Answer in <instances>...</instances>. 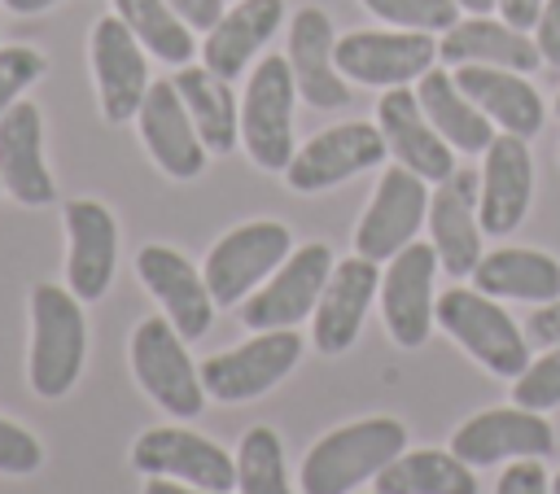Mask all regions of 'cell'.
Instances as JSON below:
<instances>
[{"label":"cell","mask_w":560,"mask_h":494,"mask_svg":"<svg viewBox=\"0 0 560 494\" xmlns=\"http://www.w3.org/2000/svg\"><path fill=\"white\" fill-rule=\"evenodd\" d=\"M407 446V428L394 415H368L324 433L302 459V494H350L363 481H376Z\"/></svg>","instance_id":"6da1fadb"},{"label":"cell","mask_w":560,"mask_h":494,"mask_svg":"<svg viewBox=\"0 0 560 494\" xmlns=\"http://www.w3.org/2000/svg\"><path fill=\"white\" fill-rule=\"evenodd\" d=\"M88 358V315L83 302L61 284L31 289V389L39 398H61L74 389Z\"/></svg>","instance_id":"7a4b0ae2"},{"label":"cell","mask_w":560,"mask_h":494,"mask_svg":"<svg viewBox=\"0 0 560 494\" xmlns=\"http://www.w3.org/2000/svg\"><path fill=\"white\" fill-rule=\"evenodd\" d=\"M433 319L468 350L486 372L494 376H521L529 367V341L512 324V315L499 306V297H486L481 289H446L433 302Z\"/></svg>","instance_id":"3957f363"},{"label":"cell","mask_w":560,"mask_h":494,"mask_svg":"<svg viewBox=\"0 0 560 494\" xmlns=\"http://www.w3.org/2000/svg\"><path fill=\"white\" fill-rule=\"evenodd\" d=\"M293 66L289 57H262L249 70L245 96H241V144L262 170H284L293 162Z\"/></svg>","instance_id":"277c9868"},{"label":"cell","mask_w":560,"mask_h":494,"mask_svg":"<svg viewBox=\"0 0 560 494\" xmlns=\"http://www.w3.org/2000/svg\"><path fill=\"white\" fill-rule=\"evenodd\" d=\"M131 372L140 380V389L171 411L175 420H192L206 407V385L201 372L192 367L184 337L175 332V324L166 315H149L136 324L131 332Z\"/></svg>","instance_id":"5b68a950"},{"label":"cell","mask_w":560,"mask_h":494,"mask_svg":"<svg viewBox=\"0 0 560 494\" xmlns=\"http://www.w3.org/2000/svg\"><path fill=\"white\" fill-rule=\"evenodd\" d=\"M289 254H293V236L276 219H254V223H241L228 236H219L201 267L214 306L245 302Z\"/></svg>","instance_id":"8992f818"},{"label":"cell","mask_w":560,"mask_h":494,"mask_svg":"<svg viewBox=\"0 0 560 494\" xmlns=\"http://www.w3.org/2000/svg\"><path fill=\"white\" fill-rule=\"evenodd\" d=\"M332 249L311 240V245H298L241 306V324L249 332H271V328H298V319L315 315L319 306V293L332 275Z\"/></svg>","instance_id":"52a82bcc"},{"label":"cell","mask_w":560,"mask_h":494,"mask_svg":"<svg viewBox=\"0 0 560 494\" xmlns=\"http://www.w3.org/2000/svg\"><path fill=\"white\" fill-rule=\"evenodd\" d=\"M302 358V337L293 328H271V332H254L249 341L210 354L197 372L210 398L219 402H249L267 389H276Z\"/></svg>","instance_id":"ba28073f"},{"label":"cell","mask_w":560,"mask_h":494,"mask_svg":"<svg viewBox=\"0 0 560 494\" xmlns=\"http://www.w3.org/2000/svg\"><path fill=\"white\" fill-rule=\"evenodd\" d=\"M131 468L144 477H171V481L219 490V494L236 490V455H228L219 442L192 428H179V424L140 433L131 446Z\"/></svg>","instance_id":"9c48e42d"},{"label":"cell","mask_w":560,"mask_h":494,"mask_svg":"<svg viewBox=\"0 0 560 494\" xmlns=\"http://www.w3.org/2000/svg\"><path fill=\"white\" fill-rule=\"evenodd\" d=\"M337 70L368 87H407L438 61V39L429 31H350L332 48Z\"/></svg>","instance_id":"30bf717a"},{"label":"cell","mask_w":560,"mask_h":494,"mask_svg":"<svg viewBox=\"0 0 560 494\" xmlns=\"http://www.w3.org/2000/svg\"><path fill=\"white\" fill-rule=\"evenodd\" d=\"M556 446V433L542 411L529 407H490L464 420L451 437V450L477 472L512 459H547Z\"/></svg>","instance_id":"8fae6325"},{"label":"cell","mask_w":560,"mask_h":494,"mask_svg":"<svg viewBox=\"0 0 560 494\" xmlns=\"http://www.w3.org/2000/svg\"><path fill=\"white\" fill-rule=\"evenodd\" d=\"M385 153H389V144L376 122H341V127H328L315 140H306L293 153V162L284 166V179L293 192H324L332 184L354 179L359 170L381 166Z\"/></svg>","instance_id":"7c38bea8"},{"label":"cell","mask_w":560,"mask_h":494,"mask_svg":"<svg viewBox=\"0 0 560 494\" xmlns=\"http://www.w3.org/2000/svg\"><path fill=\"white\" fill-rule=\"evenodd\" d=\"M424 219H429L424 179L407 166H389L354 227V254H363L372 262H389L402 245H411V236L420 232Z\"/></svg>","instance_id":"4fadbf2b"},{"label":"cell","mask_w":560,"mask_h":494,"mask_svg":"<svg viewBox=\"0 0 560 494\" xmlns=\"http://www.w3.org/2000/svg\"><path fill=\"white\" fill-rule=\"evenodd\" d=\"M88 57H92V79H96L105 122L136 118L140 101L149 92V66H144V44L131 35V26L118 13H109L92 26Z\"/></svg>","instance_id":"5bb4252c"},{"label":"cell","mask_w":560,"mask_h":494,"mask_svg":"<svg viewBox=\"0 0 560 494\" xmlns=\"http://www.w3.org/2000/svg\"><path fill=\"white\" fill-rule=\"evenodd\" d=\"M433 275H438V249L433 245H402L385 275H381V315L389 337L402 350H416L429 341L433 328Z\"/></svg>","instance_id":"9a60e30c"},{"label":"cell","mask_w":560,"mask_h":494,"mask_svg":"<svg viewBox=\"0 0 560 494\" xmlns=\"http://www.w3.org/2000/svg\"><path fill=\"white\" fill-rule=\"evenodd\" d=\"M534 197V157L525 136H494L486 149V166L477 175V219L486 236H508L521 227Z\"/></svg>","instance_id":"2e32d148"},{"label":"cell","mask_w":560,"mask_h":494,"mask_svg":"<svg viewBox=\"0 0 560 494\" xmlns=\"http://www.w3.org/2000/svg\"><path fill=\"white\" fill-rule=\"evenodd\" d=\"M136 118H140V140H144V149L162 175H171V179H197L201 175L206 144L192 127V114H188L175 79L149 83Z\"/></svg>","instance_id":"e0dca14e"},{"label":"cell","mask_w":560,"mask_h":494,"mask_svg":"<svg viewBox=\"0 0 560 494\" xmlns=\"http://www.w3.org/2000/svg\"><path fill=\"white\" fill-rule=\"evenodd\" d=\"M136 275L158 297L162 315L175 324L184 341H197L214 319V297L206 289V275L171 245H144L136 254Z\"/></svg>","instance_id":"ac0fdd59"},{"label":"cell","mask_w":560,"mask_h":494,"mask_svg":"<svg viewBox=\"0 0 560 494\" xmlns=\"http://www.w3.org/2000/svg\"><path fill=\"white\" fill-rule=\"evenodd\" d=\"M381 293V271L372 258L354 254V258H341L319 293V306H315V324H311V341L319 354H346L363 328V315L372 306V297Z\"/></svg>","instance_id":"d6986e66"},{"label":"cell","mask_w":560,"mask_h":494,"mask_svg":"<svg viewBox=\"0 0 560 494\" xmlns=\"http://www.w3.org/2000/svg\"><path fill=\"white\" fill-rule=\"evenodd\" d=\"M429 236L438 249V267L446 275H472L481 262V219H477V175L451 170L429 197Z\"/></svg>","instance_id":"ffe728a7"},{"label":"cell","mask_w":560,"mask_h":494,"mask_svg":"<svg viewBox=\"0 0 560 494\" xmlns=\"http://www.w3.org/2000/svg\"><path fill=\"white\" fill-rule=\"evenodd\" d=\"M66 236H70V254H66V280L70 293L79 302H96L118 267V223L109 214V205L79 197L66 205Z\"/></svg>","instance_id":"44dd1931"},{"label":"cell","mask_w":560,"mask_h":494,"mask_svg":"<svg viewBox=\"0 0 560 494\" xmlns=\"http://www.w3.org/2000/svg\"><path fill=\"white\" fill-rule=\"evenodd\" d=\"M332 48H337L332 17L324 9H298V17L289 22V66H293L298 96L311 109L350 105V87H346V74L337 70Z\"/></svg>","instance_id":"7402d4cb"},{"label":"cell","mask_w":560,"mask_h":494,"mask_svg":"<svg viewBox=\"0 0 560 494\" xmlns=\"http://www.w3.org/2000/svg\"><path fill=\"white\" fill-rule=\"evenodd\" d=\"M376 127L389 144V153L398 157V166L416 170L420 179H433L442 184L451 170H455V157H451V144L438 136V127L424 118L420 109V96L407 92V87H389L376 105Z\"/></svg>","instance_id":"603a6c76"},{"label":"cell","mask_w":560,"mask_h":494,"mask_svg":"<svg viewBox=\"0 0 560 494\" xmlns=\"http://www.w3.org/2000/svg\"><path fill=\"white\" fill-rule=\"evenodd\" d=\"M0 184L22 205H48L57 197L52 170L44 162V118L31 101H18L0 118Z\"/></svg>","instance_id":"cb8c5ba5"},{"label":"cell","mask_w":560,"mask_h":494,"mask_svg":"<svg viewBox=\"0 0 560 494\" xmlns=\"http://www.w3.org/2000/svg\"><path fill=\"white\" fill-rule=\"evenodd\" d=\"M284 17V0H236L210 31L201 44V66H210L219 79H241L249 70V61L258 57V48L276 35Z\"/></svg>","instance_id":"d4e9b609"},{"label":"cell","mask_w":560,"mask_h":494,"mask_svg":"<svg viewBox=\"0 0 560 494\" xmlns=\"http://www.w3.org/2000/svg\"><path fill=\"white\" fill-rule=\"evenodd\" d=\"M438 57L451 61V66H503V70H516V74H529V70L542 66V52L525 31H516L508 22H494L486 13H468L464 22L442 31Z\"/></svg>","instance_id":"484cf974"},{"label":"cell","mask_w":560,"mask_h":494,"mask_svg":"<svg viewBox=\"0 0 560 494\" xmlns=\"http://www.w3.org/2000/svg\"><path fill=\"white\" fill-rule=\"evenodd\" d=\"M455 83L494 127L525 136V140L542 131V96L534 92L525 74L503 70V66H455Z\"/></svg>","instance_id":"4316f807"},{"label":"cell","mask_w":560,"mask_h":494,"mask_svg":"<svg viewBox=\"0 0 560 494\" xmlns=\"http://www.w3.org/2000/svg\"><path fill=\"white\" fill-rule=\"evenodd\" d=\"M472 289L508 302H551L560 297V262L542 249H490L472 267Z\"/></svg>","instance_id":"83f0119b"},{"label":"cell","mask_w":560,"mask_h":494,"mask_svg":"<svg viewBox=\"0 0 560 494\" xmlns=\"http://www.w3.org/2000/svg\"><path fill=\"white\" fill-rule=\"evenodd\" d=\"M416 96H420L424 118L438 127V136H442L451 149H464V153H486V149H490L494 122L459 92V83H455L451 70H433V66H429V70L420 74Z\"/></svg>","instance_id":"f1b7e54d"},{"label":"cell","mask_w":560,"mask_h":494,"mask_svg":"<svg viewBox=\"0 0 560 494\" xmlns=\"http://www.w3.org/2000/svg\"><path fill=\"white\" fill-rule=\"evenodd\" d=\"M175 87L192 114V127L210 153H232L241 144V101L232 96V83L219 79L210 66H184L175 74Z\"/></svg>","instance_id":"f546056e"},{"label":"cell","mask_w":560,"mask_h":494,"mask_svg":"<svg viewBox=\"0 0 560 494\" xmlns=\"http://www.w3.org/2000/svg\"><path fill=\"white\" fill-rule=\"evenodd\" d=\"M376 494H477V481L455 450H402L376 472Z\"/></svg>","instance_id":"4dcf8cb0"},{"label":"cell","mask_w":560,"mask_h":494,"mask_svg":"<svg viewBox=\"0 0 560 494\" xmlns=\"http://www.w3.org/2000/svg\"><path fill=\"white\" fill-rule=\"evenodd\" d=\"M114 13L131 26V35L158 61H171V66L192 61V26L171 9V0H114Z\"/></svg>","instance_id":"1f68e13d"},{"label":"cell","mask_w":560,"mask_h":494,"mask_svg":"<svg viewBox=\"0 0 560 494\" xmlns=\"http://www.w3.org/2000/svg\"><path fill=\"white\" fill-rule=\"evenodd\" d=\"M236 494H293L276 428L254 424L236 446Z\"/></svg>","instance_id":"d6a6232c"},{"label":"cell","mask_w":560,"mask_h":494,"mask_svg":"<svg viewBox=\"0 0 560 494\" xmlns=\"http://www.w3.org/2000/svg\"><path fill=\"white\" fill-rule=\"evenodd\" d=\"M368 13H376L389 26L402 31H451L459 22V4L455 0H363Z\"/></svg>","instance_id":"836d02e7"},{"label":"cell","mask_w":560,"mask_h":494,"mask_svg":"<svg viewBox=\"0 0 560 494\" xmlns=\"http://www.w3.org/2000/svg\"><path fill=\"white\" fill-rule=\"evenodd\" d=\"M512 402L529 411H551L560 407V345H551L542 358H534L516 380H512Z\"/></svg>","instance_id":"e575fe53"},{"label":"cell","mask_w":560,"mask_h":494,"mask_svg":"<svg viewBox=\"0 0 560 494\" xmlns=\"http://www.w3.org/2000/svg\"><path fill=\"white\" fill-rule=\"evenodd\" d=\"M44 74V52L26 44L0 48V118L22 101V92Z\"/></svg>","instance_id":"d590c367"},{"label":"cell","mask_w":560,"mask_h":494,"mask_svg":"<svg viewBox=\"0 0 560 494\" xmlns=\"http://www.w3.org/2000/svg\"><path fill=\"white\" fill-rule=\"evenodd\" d=\"M44 463V446L35 442V433H26L22 424L0 415V472L4 477H31Z\"/></svg>","instance_id":"8d00e7d4"},{"label":"cell","mask_w":560,"mask_h":494,"mask_svg":"<svg viewBox=\"0 0 560 494\" xmlns=\"http://www.w3.org/2000/svg\"><path fill=\"white\" fill-rule=\"evenodd\" d=\"M494 494H551V477L542 472V459H512Z\"/></svg>","instance_id":"74e56055"},{"label":"cell","mask_w":560,"mask_h":494,"mask_svg":"<svg viewBox=\"0 0 560 494\" xmlns=\"http://www.w3.org/2000/svg\"><path fill=\"white\" fill-rule=\"evenodd\" d=\"M534 44H538L547 66H560V0H542L538 26H534Z\"/></svg>","instance_id":"f35d334b"},{"label":"cell","mask_w":560,"mask_h":494,"mask_svg":"<svg viewBox=\"0 0 560 494\" xmlns=\"http://www.w3.org/2000/svg\"><path fill=\"white\" fill-rule=\"evenodd\" d=\"M525 337L538 345H560V297L542 302L529 319H525Z\"/></svg>","instance_id":"ab89813d"},{"label":"cell","mask_w":560,"mask_h":494,"mask_svg":"<svg viewBox=\"0 0 560 494\" xmlns=\"http://www.w3.org/2000/svg\"><path fill=\"white\" fill-rule=\"evenodd\" d=\"M171 9L192 26V31H210L223 17V0H171Z\"/></svg>","instance_id":"60d3db41"},{"label":"cell","mask_w":560,"mask_h":494,"mask_svg":"<svg viewBox=\"0 0 560 494\" xmlns=\"http://www.w3.org/2000/svg\"><path fill=\"white\" fill-rule=\"evenodd\" d=\"M494 4H499V13H503V22H508V26H516V31L538 26L542 0H494Z\"/></svg>","instance_id":"b9f144b4"},{"label":"cell","mask_w":560,"mask_h":494,"mask_svg":"<svg viewBox=\"0 0 560 494\" xmlns=\"http://www.w3.org/2000/svg\"><path fill=\"white\" fill-rule=\"evenodd\" d=\"M144 494H219V490L184 485V481H171V477H149V481H144Z\"/></svg>","instance_id":"7bdbcfd3"},{"label":"cell","mask_w":560,"mask_h":494,"mask_svg":"<svg viewBox=\"0 0 560 494\" xmlns=\"http://www.w3.org/2000/svg\"><path fill=\"white\" fill-rule=\"evenodd\" d=\"M13 13H44V9H52L57 0H4Z\"/></svg>","instance_id":"ee69618b"},{"label":"cell","mask_w":560,"mask_h":494,"mask_svg":"<svg viewBox=\"0 0 560 494\" xmlns=\"http://www.w3.org/2000/svg\"><path fill=\"white\" fill-rule=\"evenodd\" d=\"M459 9H468V13H490V9H499L494 0H455Z\"/></svg>","instance_id":"f6af8a7d"},{"label":"cell","mask_w":560,"mask_h":494,"mask_svg":"<svg viewBox=\"0 0 560 494\" xmlns=\"http://www.w3.org/2000/svg\"><path fill=\"white\" fill-rule=\"evenodd\" d=\"M551 494H560V472H556V477H551Z\"/></svg>","instance_id":"bcb514c9"},{"label":"cell","mask_w":560,"mask_h":494,"mask_svg":"<svg viewBox=\"0 0 560 494\" xmlns=\"http://www.w3.org/2000/svg\"><path fill=\"white\" fill-rule=\"evenodd\" d=\"M556 114H560V92H556Z\"/></svg>","instance_id":"7dc6e473"},{"label":"cell","mask_w":560,"mask_h":494,"mask_svg":"<svg viewBox=\"0 0 560 494\" xmlns=\"http://www.w3.org/2000/svg\"><path fill=\"white\" fill-rule=\"evenodd\" d=\"M0 188H4V184H0Z\"/></svg>","instance_id":"c3c4849f"}]
</instances>
